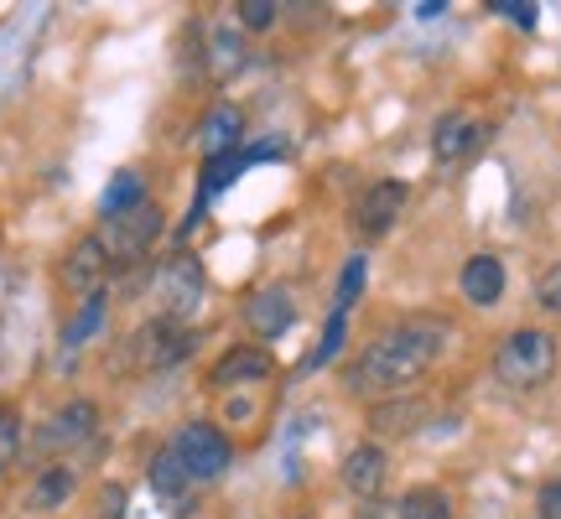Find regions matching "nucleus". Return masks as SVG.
<instances>
[{
    "mask_svg": "<svg viewBox=\"0 0 561 519\" xmlns=\"http://www.w3.org/2000/svg\"><path fill=\"white\" fill-rule=\"evenodd\" d=\"M110 270H115V260H110V250H104L100 234H83V240H73V250L62 255L58 265V280L62 291H73V297H100L104 280H110Z\"/></svg>",
    "mask_w": 561,
    "mask_h": 519,
    "instance_id": "nucleus-7",
    "label": "nucleus"
},
{
    "mask_svg": "<svg viewBox=\"0 0 561 519\" xmlns=\"http://www.w3.org/2000/svg\"><path fill=\"white\" fill-rule=\"evenodd\" d=\"M151 297H157V318L187 327L203 307V265L193 255H172L151 280Z\"/></svg>",
    "mask_w": 561,
    "mask_h": 519,
    "instance_id": "nucleus-4",
    "label": "nucleus"
},
{
    "mask_svg": "<svg viewBox=\"0 0 561 519\" xmlns=\"http://www.w3.org/2000/svg\"><path fill=\"white\" fill-rule=\"evenodd\" d=\"M536 307L551 312V318H561V260L557 265H546L541 280H536Z\"/></svg>",
    "mask_w": 561,
    "mask_h": 519,
    "instance_id": "nucleus-26",
    "label": "nucleus"
},
{
    "mask_svg": "<svg viewBox=\"0 0 561 519\" xmlns=\"http://www.w3.org/2000/svg\"><path fill=\"white\" fill-rule=\"evenodd\" d=\"M16 458H21V416H16V405L0 400V478L16 468Z\"/></svg>",
    "mask_w": 561,
    "mask_h": 519,
    "instance_id": "nucleus-22",
    "label": "nucleus"
},
{
    "mask_svg": "<svg viewBox=\"0 0 561 519\" xmlns=\"http://www.w3.org/2000/svg\"><path fill=\"white\" fill-rule=\"evenodd\" d=\"M172 452L178 462L193 473V483H214L229 473V462H234V441L224 437L214 420H187L178 437H172Z\"/></svg>",
    "mask_w": 561,
    "mask_h": 519,
    "instance_id": "nucleus-5",
    "label": "nucleus"
},
{
    "mask_svg": "<svg viewBox=\"0 0 561 519\" xmlns=\"http://www.w3.org/2000/svg\"><path fill=\"white\" fill-rule=\"evenodd\" d=\"M100 519H125V488H104V515Z\"/></svg>",
    "mask_w": 561,
    "mask_h": 519,
    "instance_id": "nucleus-32",
    "label": "nucleus"
},
{
    "mask_svg": "<svg viewBox=\"0 0 561 519\" xmlns=\"http://www.w3.org/2000/svg\"><path fill=\"white\" fill-rule=\"evenodd\" d=\"M385 473H390V458H385L380 441H359L348 458H343V488L354 494V499H380L385 488Z\"/></svg>",
    "mask_w": 561,
    "mask_h": 519,
    "instance_id": "nucleus-10",
    "label": "nucleus"
},
{
    "mask_svg": "<svg viewBox=\"0 0 561 519\" xmlns=\"http://www.w3.org/2000/svg\"><path fill=\"white\" fill-rule=\"evenodd\" d=\"M104 322V291L100 297H89L79 307V318L68 322V327H62V343H68V348H79V343H89V333H94V327H100Z\"/></svg>",
    "mask_w": 561,
    "mask_h": 519,
    "instance_id": "nucleus-24",
    "label": "nucleus"
},
{
    "mask_svg": "<svg viewBox=\"0 0 561 519\" xmlns=\"http://www.w3.org/2000/svg\"><path fill=\"white\" fill-rule=\"evenodd\" d=\"M94 426H100V405L94 400H68L58 416L47 420V431H42V447H79V441L94 437Z\"/></svg>",
    "mask_w": 561,
    "mask_h": 519,
    "instance_id": "nucleus-14",
    "label": "nucleus"
},
{
    "mask_svg": "<svg viewBox=\"0 0 561 519\" xmlns=\"http://www.w3.org/2000/svg\"><path fill=\"white\" fill-rule=\"evenodd\" d=\"M167 229V219H161V203H140V208H130V214H121V219H104V250H110V260H140L151 244H157V234Z\"/></svg>",
    "mask_w": 561,
    "mask_h": 519,
    "instance_id": "nucleus-6",
    "label": "nucleus"
},
{
    "mask_svg": "<svg viewBox=\"0 0 561 519\" xmlns=\"http://www.w3.org/2000/svg\"><path fill=\"white\" fill-rule=\"evenodd\" d=\"M364 276H369V255H348V265H343V276H339V301H333V312H348V307L359 301Z\"/></svg>",
    "mask_w": 561,
    "mask_h": 519,
    "instance_id": "nucleus-23",
    "label": "nucleus"
},
{
    "mask_svg": "<svg viewBox=\"0 0 561 519\" xmlns=\"http://www.w3.org/2000/svg\"><path fill=\"white\" fill-rule=\"evenodd\" d=\"M244 140V115L240 104H214L198 125V151L203 161H219V157H234Z\"/></svg>",
    "mask_w": 561,
    "mask_h": 519,
    "instance_id": "nucleus-13",
    "label": "nucleus"
},
{
    "mask_svg": "<svg viewBox=\"0 0 561 519\" xmlns=\"http://www.w3.org/2000/svg\"><path fill=\"white\" fill-rule=\"evenodd\" d=\"M343 333H348V312H333V318H328V327H322V343L312 348V359H307V364H312V369H322V364L339 359Z\"/></svg>",
    "mask_w": 561,
    "mask_h": 519,
    "instance_id": "nucleus-25",
    "label": "nucleus"
},
{
    "mask_svg": "<svg viewBox=\"0 0 561 519\" xmlns=\"http://www.w3.org/2000/svg\"><path fill=\"white\" fill-rule=\"evenodd\" d=\"M401 519H453V499L432 488V483H421V488H405L401 499H396Z\"/></svg>",
    "mask_w": 561,
    "mask_h": 519,
    "instance_id": "nucleus-20",
    "label": "nucleus"
},
{
    "mask_svg": "<svg viewBox=\"0 0 561 519\" xmlns=\"http://www.w3.org/2000/svg\"><path fill=\"white\" fill-rule=\"evenodd\" d=\"M219 73H229V68H234V62H240L244 58V53H240V47H234V32H219Z\"/></svg>",
    "mask_w": 561,
    "mask_h": 519,
    "instance_id": "nucleus-31",
    "label": "nucleus"
},
{
    "mask_svg": "<svg viewBox=\"0 0 561 519\" xmlns=\"http://www.w3.org/2000/svg\"><path fill=\"white\" fill-rule=\"evenodd\" d=\"M244 166H255V161H250V151H234V157L208 161V172H203V187H198V203H208L214 193H224V187H229V182L240 177Z\"/></svg>",
    "mask_w": 561,
    "mask_h": 519,
    "instance_id": "nucleus-21",
    "label": "nucleus"
},
{
    "mask_svg": "<svg viewBox=\"0 0 561 519\" xmlns=\"http://www.w3.org/2000/svg\"><path fill=\"white\" fill-rule=\"evenodd\" d=\"M536 509H541V519H561V478H546L541 494H536Z\"/></svg>",
    "mask_w": 561,
    "mask_h": 519,
    "instance_id": "nucleus-29",
    "label": "nucleus"
},
{
    "mask_svg": "<svg viewBox=\"0 0 561 519\" xmlns=\"http://www.w3.org/2000/svg\"><path fill=\"white\" fill-rule=\"evenodd\" d=\"M504 260L500 255H473L468 265H462V276H458V286H462V297L473 301V307H494V301L504 297Z\"/></svg>",
    "mask_w": 561,
    "mask_h": 519,
    "instance_id": "nucleus-17",
    "label": "nucleus"
},
{
    "mask_svg": "<svg viewBox=\"0 0 561 519\" xmlns=\"http://www.w3.org/2000/svg\"><path fill=\"white\" fill-rule=\"evenodd\" d=\"M442 338H447L442 322H401V327H385L380 338L343 369V390H348V395H364V400L405 395V390L437 364Z\"/></svg>",
    "mask_w": 561,
    "mask_h": 519,
    "instance_id": "nucleus-1",
    "label": "nucleus"
},
{
    "mask_svg": "<svg viewBox=\"0 0 561 519\" xmlns=\"http://www.w3.org/2000/svg\"><path fill=\"white\" fill-rule=\"evenodd\" d=\"M494 11H500V16H510L515 21V26H525V32H530V26H536V5H530V0H494Z\"/></svg>",
    "mask_w": 561,
    "mask_h": 519,
    "instance_id": "nucleus-28",
    "label": "nucleus"
},
{
    "mask_svg": "<svg viewBox=\"0 0 561 519\" xmlns=\"http://www.w3.org/2000/svg\"><path fill=\"white\" fill-rule=\"evenodd\" d=\"M73 488H79V473H73V462H47L32 488H26V509L32 515H58L62 504L73 499Z\"/></svg>",
    "mask_w": 561,
    "mask_h": 519,
    "instance_id": "nucleus-15",
    "label": "nucleus"
},
{
    "mask_svg": "<svg viewBox=\"0 0 561 519\" xmlns=\"http://www.w3.org/2000/svg\"><path fill=\"white\" fill-rule=\"evenodd\" d=\"M557 374V338L546 327H515L494 348V380L510 390H536Z\"/></svg>",
    "mask_w": 561,
    "mask_h": 519,
    "instance_id": "nucleus-2",
    "label": "nucleus"
},
{
    "mask_svg": "<svg viewBox=\"0 0 561 519\" xmlns=\"http://www.w3.org/2000/svg\"><path fill=\"white\" fill-rule=\"evenodd\" d=\"M244 322H250L255 338H280L297 322V297L286 286H265V291H255V297L244 301Z\"/></svg>",
    "mask_w": 561,
    "mask_h": 519,
    "instance_id": "nucleus-11",
    "label": "nucleus"
},
{
    "mask_svg": "<svg viewBox=\"0 0 561 519\" xmlns=\"http://www.w3.org/2000/svg\"><path fill=\"white\" fill-rule=\"evenodd\" d=\"M354 519H401V509L390 499H369V504H359V515Z\"/></svg>",
    "mask_w": 561,
    "mask_h": 519,
    "instance_id": "nucleus-30",
    "label": "nucleus"
},
{
    "mask_svg": "<svg viewBox=\"0 0 561 519\" xmlns=\"http://www.w3.org/2000/svg\"><path fill=\"white\" fill-rule=\"evenodd\" d=\"M187 354H193V333L167 318L140 322L136 333L125 338V369H136V374H167V369H178Z\"/></svg>",
    "mask_w": 561,
    "mask_h": 519,
    "instance_id": "nucleus-3",
    "label": "nucleus"
},
{
    "mask_svg": "<svg viewBox=\"0 0 561 519\" xmlns=\"http://www.w3.org/2000/svg\"><path fill=\"white\" fill-rule=\"evenodd\" d=\"M426 420H432V405L421 395H390L369 405V431L375 437H411Z\"/></svg>",
    "mask_w": 561,
    "mask_h": 519,
    "instance_id": "nucleus-12",
    "label": "nucleus"
},
{
    "mask_svg": "<svg viewBox=\"0 0 561 519\" xmlns=\"http://www.w3.org/2000/svg\"><path fill=\"white\" fill-rule=\"evenodd\" d=\"M140 203H146V177H140L136 166H121V172L110 177V187H104L100 214L104 219H121V214H130V208H140Z\"/></svg>",
    "mask_w": 561,
    "mask_h": 519,
    "instance_id": "nucleus-19",
    "label": "nucleus"
},
{
    "mask_svg": "<svg viewBox=\"0 0 561 519\" xmlns=\"http://www.w3.org/2000/svg\"><path fill=\"white\" fill-rule=\"evenodd\" d=\"M146 483H151V494H157V499H167V504H182L187 494H193V473L178 462V452H172V447H161L157 458H151Z\"/></svg>",
    "mask_w": 561,
    "mask_h": 519,
    "instance_id": "nucleus-18",
    "label": "nucleus"
},
{
    "mask_svg": "<svg viewBox=\"0 0 561 519\" xmlns=\"http://www.w3.org/2000/svg\"><path fill=\"white\" fill-rule=\"evenodd\" d=\"M479 140H483V120H473V115H442L437 130H432V157H437L442 166H453V161H462Z\"/></svg>",
    "mask_w": 561,
    "mask_h": 519,
    "instance_id": "nucleus-16",
    "label": "nucleus"
},
{
    "mask_svg": "<svg viewBox=\"0 0 561 519\" xmlns=\"http://www.w3.org/2000/svg\"><path fill=\"white\" fill-rule=\"evenodd\" d=\"M240 21L250 32H265V26H276V0H244L240 5Z\"/></svg>",
    "mask_w": 561,
    "mask_h": 519,
    "instance_id": "nucleus-27",
    "label": "nucleus"
},
{
    "mask_svg": "<svg viewBox=\"0 0 561 519\" xmlns=\"http://www.w3.org/2000/svg\"><path fill=\"white\" fill-rule=\"evenodd\" d=\"M276 374V359L265 354L261 343H234V348H224L214 369H208V384L214 390H240V384H265Z\"/></svg>",
    "mask_w": 561,
    "mask_h": 519,
    "instance_id": "nucleus-9",
    "label": "nucleus"
},
{
    "mask_svg": "<svg viewBox=\"0 0 561 519\" xmlns=\"http://www.w3.org/2000/svg\"><path fill=\"white\" fill-rule=\"evenodd\" d=\"M405 198H411V187L396 177L364 187V198L354 203V229H359V240H385V234L396 229V219L405 214Z\"/></svg>",
    "mask_w": 561,
    "mask_h": 519,
    "instance_id": "nucleus-8",
    "label": "nucleus"
}]
</instances>
